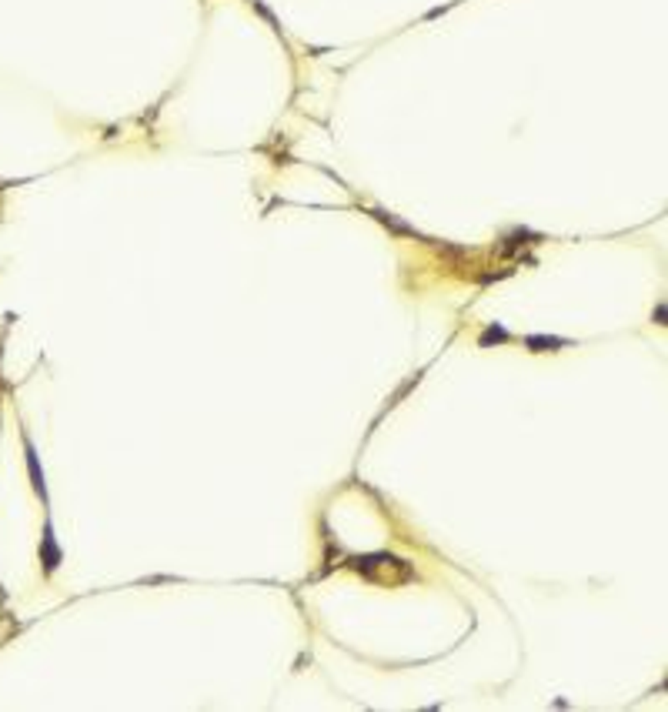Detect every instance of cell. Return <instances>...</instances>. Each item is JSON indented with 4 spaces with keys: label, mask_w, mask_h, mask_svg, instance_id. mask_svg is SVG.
<instances>
[{
    "label": "cell",
    "mask_w": 668,
    "mask_h": 712,
    "mask_svg": "<svg viewBox=\"0 0 668 712\" xmlns=\"http://www.w3.org/2000/svg\"><path fill=\"white\" fill-rule=\"evenodd\" d=\"M24 455H27V468H31V485L33 492L40 495V502L47 505V485H44V468H40V458H37V448H33L31 435L24 432Z\"/></svg>",
    "instance_id": "cell-1"
},
{
    "label": "cell",
    "mask_w": 668,
    "mask_h": 712,
    "mask_svg": "<svg viewBox=\"0 0 668 712\" xmlns=\"http://www.w3.org/2000/svg\"><path fill=\"white\" fill-rule=\"evenodd\" d=\"M40 562H44V572H54L61 562H64V552H61V545H57V539H54V525H44V545H40Z\"/></svg>",
    "instance_id": "cell-2"
},
{
    "label": "cell",
    "mask_w": 668,
    "mask_h": 712,
    "mask_svg": "<svg viewBox=\"0 0 668 712\" xmlns=\"http://www.w3.org/2000/svg\"><path fill=\"white\" fill-rule=\"evenodd\" d=\"M525 345H528V351H558V348H568L571 341L568 338H555V335H528L525 338Z\"/></svg>",
    "instance_id": "cell-3"
},
{
    "label": "cell",
    "mask_w": 668,
    "mask_h": 712,
    "mask_svg": "<svg viewBox=\"0 0 668 712\" xmlns=\"http://www.w3.org/2000/svg\"><path fill=\"white\" fill-rule=\"evenodd\" d=\"M491 341H508V331H504V328H501V324H491V328H488V331H484L482 338H478V345H482V348H488V345H491Z\"/></svg>",
    "instance_id": "cell-4"
}]
</instances>
